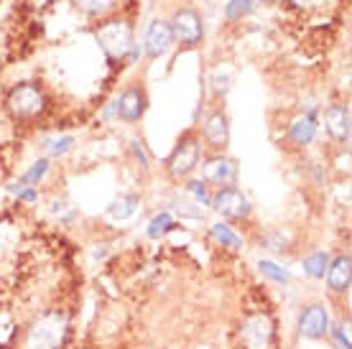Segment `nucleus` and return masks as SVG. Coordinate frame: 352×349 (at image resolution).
<instances>
[{
	"instance_id": "f03ea898",
	"label": "nucleus",
	"mask_w": 352,
	"mask_h": 349,
	"mask_svg": "<svg viewBox=\"0 0 352 349\" xmlns=\"http://www.w3.org/2000/svg\"><path fill=\"white\" fill-rule=\"evenodd\" d=\"M199 158H202V140L194 133H184L174 150L166 158V174L171 179H192V174L199 168Z\"/></svg>"
},
{
	"instance_id": "f704fd0d",
	"label": "nucleus",
	"mask_w": 352,
	"mask_h": 349,
	"mask_svg": "<svg viewBox=\"0 0 352 349\" xmlns=\"http://www.w3.org/2000/svg\"><path fill=\"white\" fill-rule=\"evenodd\" d=\"M253 3H263V5H271V3H276V0H253Z\"/></svg>"
},
{
	"instance_id": "72a5a7b5",
	"label": "nucleus",
	"mask_w": 352,
	"mask_h": 349,
	"mask_svg": "<svg viewBox=\"0 0 352 349\" xmlns=\"http://www.w3.org/2000/svg\"><path fill=\"white\" fill-rule=\"evenodd\" d=\"M141 54H143V46L141 44H133L131 54H128V64H135V61L141 59Z\"/></svg>"
},
{
	"instance_id": "6e6552de",
	"label": "nucleus",
	"mask_w": 352,
	"mask_h": 349,
	"mask_svg": "<svg viewBox=\"0 0 352 349\" xmlns=\"http://www.w3.org/2000/svg\"><path fill=\"white\" fill-rule=\"evenodd\" d=\"M168 28L174 34V44H182L184 49H194L204 38L202 16L192 8L176 10L174 16H171V21H168Z\"/></svg>"
},
{
	"instance_id": "bb28decb",
	"label": "nucleus",
	"mask_w": 352,
	"mask_h": 349,
	"mask_svg": "<svg viewBox=\"0 0 352 349\" xmlns=\"http://www.w3.org/2000/svg\"><path fill=\"white\" fill-rule=\"evenodd\" d=\"M261 247H263L265 253H271V255H283L286 250H289V243H286L283 232H278V229H271V232H265V235L261 237Z\"/></svg>"
},
{
	"instance_id": "20e7f679",
	"label": "nucleus",
	"mask_w": 352,
	"mask_h": 349,
	"mask_svg": "<svg viewBox=\"0 0 352 349\" xmlns=\"http://www.w3.org/2000/svg\"><path fill=\"white\" fill-rule=\"evenodd\" d=\"M95 38L110 61L128 59V54H131L133 44H135V41H133V28L128 26L125 21H120V18L102 23V26L95 31Z\"/></svg>"
},
{
	"instance_id": "ddd939ff",
	"label": "nucleus",
	"mask_w": 352,
	"mask_h": 349,
	"mask_svg": "<svg viewBox=\"0 0 352 349\" xmlns=\"http://www.w3.org/2000/svg\"><path fill=\"white\" fill-rule=\"evenodd\" d=\"M143 54L151 56V59H161V56H166L171 52V46H174V34H171V28H168V21H151L148 31H146V38H143Z\"/></svg>"
},
{
	"instance_id": "c85d7f7f",
	"label": "nucleus",
	"mask_w": 352,
	"mask_h": 349,
	"mask_svg": "<svg viewBox=\"0 0 352 349\" xmlns=\"http://www.w3.org/2000/svg\"><path fill=\"white\" fill-rule=\"evenodd\" d=\"M253 8H256L253 0H230L228 5H225V16H228L230 21H240V18L250 16Z\"/></svg>"
},
{
	"instance_id": "c756f323",
	"label": "nucleus",
	"mask_w": 352,
	"mask_h": 349,
	"mask_svg": "<svg viewBox=\"0 0 352 349\" xmlns=\"http://www.w3.org/2000/svg\"><path fill=\"white\" fill-rule=\"evenodd\" d=\"M8 194L10 196H16L18 201H26V204H34L38 201V189L36 186H26V183H8Z\"/></svg>"
},
{
	"instance_id": "7ed1b4c3",
	"label": "nucleus",
	"mask_w": 352,
	"mask_h": 349,
	"mask_svg": "<svg viewBox=\"0 0 352 349\" xmlns=\"http://www.w3.org/2000/svg\"><path fill=\"white\" fill-rule=\"evenodd\" d=\"M6 107H8V113L16 120H34V117L46 113L44 89L38 87L36 82H21L8 92Z\"/></svg>"
},
{
	"instance_id": "412c9836",
	"label": "nucleus",
	"mask_w": 352,
	"mask_h": 349,
	"mask_svg": "<svg viewBox=\"0 0 352 349\" xmlns=\"http://www.w3.org/2000/svg\"><path fill=\"white\" fill-rule=\"evenodd\" d=\"M74 135H44L41 138V150H44L46 156H52V158H62L67 156L72 148H74Z\"/></svg>"
},
{
	"instance_id": "2eb2a0df",
	"label": "nucleus",
	"mask_w": 352,
	"mask_h": 349,
	"mask_svg": "<svg viewBox=\"0 0 352 349\" xmlns=\"http://www.w3.org/2000/svg\"><path fill=\"white\" fill-rule=\"evenodd\" d=\"M319 133V117H317V107H309L307 113L299 115L296 120L289 125V140L299 148H307L317 140Z\"/></svg>"
},
{
	"instance_id": "a211bd4d",
	"label": "nucleus",
	"mask_w": 352,
	"mask_h": 349,
	"mask_svg": "<svg viewBox=\"0 0 352 349\" xmlns=\"http://www.w3.org/2000/svg\"><path fill=\"white\" fill-rule=\"evenodd\" d=\"M256 268H258V273H261V278L273 283V286H278V289H286V286L294 283V275H291L289 268L281 265V262H276L273 258H261V260L256 262Z\"/></svg>"
},
{
	"instance_id": "4468645a",
	"label": "nucleus",
	"mask_w": 352,
	"mask_h": 349,
	"mask_svg": "<svg viewBox=\"0 0 352 349\" xmlns=\"http://www.w3.org/2000/svg\"><path fill=\"white\" fill-rule=\"evenodd\" d=\"M202 138L204 143L214 150H225L230 143V117L222 110L212 113L202 122Z\"/></svg>"
},
{
	"instance_id": "a878e982",
	"label": "nucleus",
	"mask_w": 352,
	"mask_h": 349,
	"mask_svg": "<svg viewBox=\"0 0 352 349\" xmlns=\"http://www.w3.org/2000/svg\"><path fill=\"white\" fill-rule=\"evenodd\" d=\"M52 214L59 219L62 225H74V219L80 217L77 207H74L69 199H54L52 201Z\"/></svg>"
},
{
	"instance_id": "0eeeda50",
	"label": "nucleus",
	"mask_w": 352,
	"mask_h": 349,
	"mask_svg": "<svg viewBox=\"0 0 352 349\" xmlns=\"http://www.w3.org/2000/svg\"><path fill=\"white\" fill-rule=\"evenodd\" d=\"M238 339L243 349H271L276 341V319L271 314H248L240 322Z\"/></svg>"
},
{
	"instance_id": "f3484780",
	"label": "nucleus",
	"mask_w": 352,
	"mask_h": 349,
	"mask_svg": "<svg viewBox=\"0 0 352 349\" xmlns=\"http://www.w3.org/2000/svg\"><path fill=\"white\" fill-rule=\"evenodd\" d=\"M141 210V196L131 192H123L120 196H115L107 204V217L115 222H128L131 217H135V212Z\"/></svg>"
},
{
	"instance_id": "5701e85b",
	"label": "nucleus",
	"mask_w": 352,
	"mask_h": 349,
	"mask_svg": "<svg viewBox=\"0 0 352 349\" xmlns=\"http://www.w3.org/2000/svg\"><path fill=\"white\" fill-rule=\"evenodd\" d=\"M49 168H52V164H49V158H38V161H34L31 166L21 174V179L18 181L26 183V186H38V183L44 181L46 174H49Z\"/></svg>"
},
{
	"instance_id": "aec40b11",
	"label": "nucleus",
	"mask_w": 352,
	"mask_h": 349,
	"mask_svg": "<svg viewBox=\"0 0 352 349\" xmlns=\"http://www.w3.org/2000/svg\"><path fill=\"white\" fill-rule=\"evenodd\" d=\"M174 229H176L174 214H171L168 210H161L148 219V225H146V237L159 243V240H164L166 235H171Z\"/></svg>"
},
{
	"instance_id": "9b49d317",
	"label": "nucleus",
	"mask_w": 352,
	"mask_h": 349,
	"mask_svg": "<svg viewBox=\"0 0 352 349\" xmlns=\"http://www.w3.org/2000/svg\"><path fill=\"white\" fill-rule=\"evenodd\" d=\"M115 105H118V120L133 125V122L141 120L146 110H148V95H146L143 87L131 85V87H125L120 95L115 97Z\"/></svg>"
},
{
	"instance_id": "7c9ffc66",
	"label": "nucleus",
	"mask_w": 352,
	"mask_h": 349,
	"mask_svg": "<svg viewBox=\"0 0 352 349\" xmlns=\"http://www.w3.org/2000/svg\"><path fill=\"white\" fill-rule=\"evenodd\" d=\"M82 13H87V16H100V13H105L110 5H113V0H72Z\"/></svg>"
},
{
	"instance_id": "6ab92c4d",
	"label": "nucleus",
	"mask_w": 352,
	"mask_h": 349,
	"mask_svg": "<svg viewBox=\"0 0 352 349\" xmlns=\"http://www.w3.org/2000/svg\"><path fill=\"white\" fill-rule=\"evenodd\" d=\"M329 260H332V255L327 253V250H311V253H307L301 258V273L309 280H324Z\"/></svg>"
},
{
	"instance_id": "393cba45",
	"label": "nucleus",
	"mask_w": 352,
	"mask_h": 349,
	"mask_svg": "<svg viewBox=\"0 0 352 349\" xmlns=\"http://www.w3.org/2000/svg\"><path fill=\"white\" fill-rule=\"evenodd\" d=\"M210 85L214 95L225 97L230 92V87H232V69H230V67H217V69L212 71Z\"/></svg>"
},
{
	"instance_id": "1a4fd4ad",
	"label": "nucleus",
	"mask_w": 352,
	"mask_h": 349,
	"mask_svg": "<svg viewBox=\"0 0 352 349\" xmlns=\"http://www.w3.org/2000/svg\"><path fill=\"white\" fill-rule=\"evenodd\" d=\"M207 186H230L238 179V164L225 153H214V156L202 161V176H199Z\"/></svg>"
},
{
	"instance_id": "423d86ee",
	"label": "nucleus",
	"mask_w": 352,
	"mask_h": 349,
	"mask_svg": "<svg viewBox=\"0 0 352 349\" xmlns=\"http://www.w3.org/2000/svg\"><path fill=\"white\" fill-rule=\"evenodd\" d=\"M210 207L222 217V222H245L253 214V204L248 199L243 189H238L235 183L230 186H220L212 192Z\"/></svg>"
},
{
	"instance_id": "4be33fe9",
	"label": "nucleus",
	"mask_w": 352,
	"mask_h": 349,
	"mask_svg": "<svg viewBox=\"0 0 352 349\" xmlns=\"http://www.w3.org/2000/svg\"><path fill=\"white\" fill-rule=\"evenodd\" d=\"M184 192L186 196L202 210V207H210V201H212V192H210V186L202 181V179H186L184 183Z\"/></svg>"
},
{
	"instance_id": "dca6fc26",
	"label": "nucleus",
	"mask_w": 352,
	"mask_h": 349,
	"mask_svg": "<svg viewBox=\"0 0 352 349\" xmlns=\"http://www.w3.org/2000/svg\"><path fill=\"white\" fill-rule=\"evenodd\" d=\"M207 235L222 250H230V253H243L245 250V237L240 235L230 222H214V225H210Z\"/></svg>"
},
{
	"instance_id": "f257e3e1",
	"label": "nucleus",
	"mask_w": 352,
	"mask_h": 349,
	"mask_svg": "<svg viewBox=\"0 0 352 349\" xmlns=\"http://www.w3.org/2000/svg\"><path fill=\"white\" fill-rule=\"evenodd\" d=\"M69 316L62 308H46L26 332V349H62L69 337Z\"/></svg>"
},
{
	"instance_id": "f8f14e48",
	"label": "nucleus",
	"mask_w": 352,
	"mask_h": 349,
	"mask_svg": "<svg viewBox=\"0 0 352 349\" xmlns=\"http://www.w3.org/2000/svg\"><path fill=\"white\" fill-rule=\"evenodd\" d=\"M322 122H324V131L329 133V138H335L337 143H347L352 133V115L350 105L344 102H335V105H327L322 113Z\"/></svg>"
},
{
	"instance_id": "9d476101",
	"label": "nucleus",
	"mask_w": 352,
	"mask_h": 349,
	"mask_svg": "<svg viewBox=\"0 0 352 349\" xmlns=\"http://www.w3.org/2000/svg\"><path fill=\"white\" fill-rule=\"evenodd\" d=\"M327 280V291L332 296H347L352 286V255L344 250V253L332 255V260L327 265L324 273Z\"/></svg>"
},
{
	"instance_id": "473e14b6",
	"label": "nucleus",
	"mask_w": 352,
	"mask_h": 349,
	"mask_svg": "<svg viewBox=\"0 0 352 349\" xmlns=\"http://www.w3.org/2000/svg\"><path fill=\"white\" fill-rule=\"evenodd\" d=\"M100 117H102V120H105V122H110V120H118V105H115V100H110V102H107V105H105V110H102V113H100Z\"/></svg>"
},
{
	"instance_id": "2f4dec72",
	"label": "nucleus",
	"mask_w": 352,
	"mask_h": 349,
	"mask_svg": "<svg viewBox=\"0 0 352 349\" xmlns=\"http://www.w3.org/2000/svg\"><path fill=\"white\" fill-rule=\"evenodd\" d=\"M131 148H133V156H135V161H138V168H141L143 174H148V171H151V156H148V150H146V143H143L141 138H133Z\"/></svg>"
},
{
	"instance_id": "cd10ccee",
	"label": "nucleus",
	"mask_w": 352,
	"mask_h": 349,
	"mask_svg": "<svg viewBox=\"0 0 352 349\" xmlns=\"http://www.w3.org/2000/svg\"><path fill=\"white\" fill-rule=\"evenodd\" d=\"M171 207H174V212L179 214V217H186V219H202V210L194 204L189 196H174V201H171ZM171 212V214H174Z\"/></svg>"
},
{
	"instance_id": "b1692460",
	"label": "nucleus",
	"mask_w": 352,
	"mask_h": 349,
	"mask_svg": "<svg viewBox=\"0 0 352 349\" xmlns=\"http://www.w3.org/2000/svg\"><path fill=\"white\" fill-rule=\"evenodd\" d=\"M335 349H352V339H350V316H344L342 322H337L329 326V334H327Z\"/></svg>"
},
{
	"instance_id": "39448f33",
	"label": "nucleus",
	"mask_w": 352,
	"mask_h": 349,
	"mask_svg": "<svg viewBox=\"0 0 352 349\" xmlns=\"http://www.w3.org/2000/svg\"><path fill=\"white\" fill-rule=\"evenodd\" d=\"M332 326V316H329V306L324 301H311L299 308L296 316V337L304 341H322L327 339Z\"/></svg>"
}]
</instances>
